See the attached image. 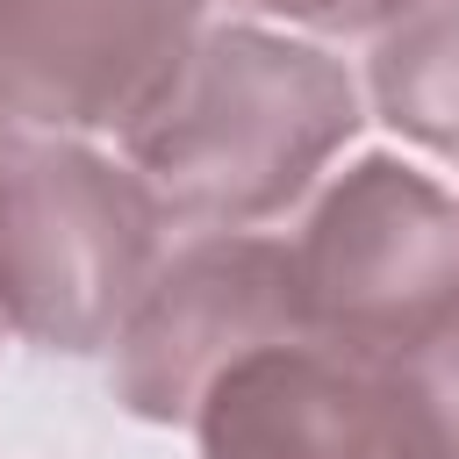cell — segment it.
Returning <instances> with one entry per match:
<instances>
[{"instance_id":"obj_1","label":"cell","mask_w":459,"mask_h":459,"mask_svg":"<svg viewBox=\"0 0 459 459\" xmlns=\"http://www.w3.org/2000/svg\"><path fill=\"white\" fill-rule=\"evenodd\" d=\"M359 122L366 100L344 57L230 22L194 43L179 86L122 136V151L151 179L165 222L251 230L308 201Z\"/></svg>"},{"instance_id":"obj_2","label":"cell","mask_w":459,"mask_h":459,"mask_svg":"<svg viewBox=\"0 0 459 459\" xmlns=\"http://www.w3.org/2000/svg\"><path fill=\"white\" fill-rule=\"evenodd\" d=\"M165 258V208L136 165L86 136L0 143V330L36 351H108Z\"/></svg>"},{"instance_id":"obj_3","label":"cell","mask_w":459,"mask_h":459,"mask_svg":"<svg viewBox=\"0 0 459 459\" xmlns=\"http://www.w3.org/2000/svg\"><path fill=\"white\" fill-rule=\"evenodd\" d=\"M308 337L387 359L459 316V201L373 151L351 158L294 237Z\"/></svg>"},{"instance_id":"obj_4","label":"cell","mask_w":459,"mask_h":459,"mask_svg":"<svg viewBox=\"0 0 459 459\" xmlns=\"http://www.w3.org/2000/svg\"><path fill=\"white\" fill-rule=\"evenodd\" d=\"M308 337L294 244L251 230H201L158 258L151 287L115 330V402L136 423H194L201 394L251 351Z\"/></svg>"},{"instance_id":"obj_5","label":"cell","mask_w":459,"mask_h":459,"mask_svg":"<svg viewBox=\"0 0 459 459\" xmlns=\"http://www.w3.org/2000/svg\"><path fill=\"white\" fill-rule=\"evenodd\" d=\"M201 36L208 0H0V115L43 136H129Z\"/></svg>"},{"instance_id":"obj_6","label":"cell","mask_w":459,"mask_h":459,"mask_svg":"<svg viewBox=\"0 0 459 459\" xmlns=\"http://www.w3.org/2000/svg\"><path fill=\"white\" fill-rule=\"evenodd\" d=\"M201 459H402L380 359L287 337L237 359L194 409Z\"/></svg>"},{"instance_id":"obj_7","label":"cell","mask_w":459,"mask_h":459,"mask_svg":"<svg viewBox=\"0 0 459 459\" xmlns=\"http://www.w3.org/2000/svg\"><path fill=\"white\" fill-rule=\"evenodd\" d=\"M373 108L409 143L459 158V0H430L380 36Z\"/></svg>"},{"instance_id":"obj_8","label":"cell","mask_w":459,"mask_h":459,"mask_svg":"<svg viewBox=\"0 0 459 459\" xmlns=\"http://www.w3.org/2000/svg\"><path fill=\"white\" fill-rule=\"evenodd\" d=\"M402 459H459V316L380 359Z\"/></svg>"},{"instance_id":"obj_9","label":"cell","mask_w":459,"mask_h":459,"mask_svg":"<svg viewBox=\"0 0 459 459\" xmlns=\"http://www.w3.org/2000/svg\"><path fill=\"white\" fill-rule=\"evenodd\" d=\"M230 7L287 22V29H316V36H387L430 0H230Z\"/></svg>"},{"instance_id":"obj_10","label":"cell","mask_w":459,"mask_h":459,"mask_svg":"<svg viewBox=\"0 0 459 459\" xmlns=\"http://www.w3.org/2000/svg\"><path fill=\"white\" fill-rule=\"evenodd\" d=\"M7 129H14V122H7V115H0V143H7Z\"/></svg>"}]
</instances>
